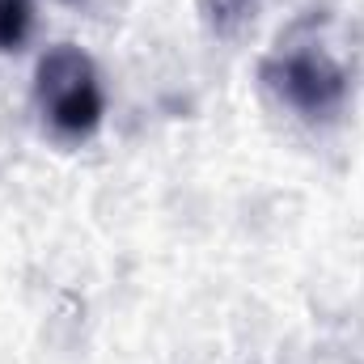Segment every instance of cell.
I'll return each mask as SVG.
<instances>
[{
    "label": "cell",
    "mask_w": 364,
    "mask_h": 364,
    "mask_svg": "<svg viewBox=\"0 0 364 364\" xmlns=\"http://www.w3.org/2000/svg\"><path fill=\"white\" fill-rule=\"evenodd\" d=\"M34 102L55 136H64V140L93 136L106 114L97 64L81 47H68V43L51 47L34 68Z\"/></svg>",
    "instance_id": "obj_1"
},
{
    "label": "cell",
    "mask_w": 364,
    "mask_h": 364,
    "mask_svg": "<svg viewBox=\"0 0 364 364\" xmlns=\"http://www.w3.org/2000/svg\"><path fill=\"white\" fill-rule=\"evenodd\" d=\"M34 30V0H0V51H21Z\"/></svg>",
    "instance_id": "obj_4"
},
{
    "label": "cell",
    "mask_w": 364,
    "mask_h": 364,
    "mask_svg": "<svg viewBox=\"0 0 364 364\" xmlns=\"http://www.w3.org/2000/svg\"><path fill=\"white\" fill-rule=\"evenodd\" d=\"M259 77L275 93L279 106H288V110H296L305 119H331L348 102V73L322 47L275 51V55L263 60Z\"/></svg>",
    "instance_id": "obj_2"
},
{
    "label": "cell",
    "mask_w": 364,
    "mask_h": 364,
    "mask_svg": "<svg viewBox=\"0 0 364 364\" xmlns=\"http://www.w3.org/2000/svg\"><path fill=\"white\" fill-rule=\"evenodd\" d=\"M259 0H199V13H203V26L216 34V38H233L242 34V26L255 17Z\"/></svg>",
    "instance_id": "obj_3"
}]
</instances>
